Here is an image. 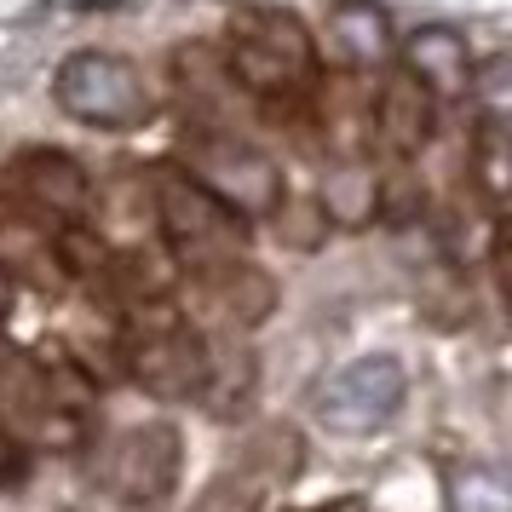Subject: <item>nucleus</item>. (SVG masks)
Masks as SVG:
<instances>
[{
    "label": "nucleus",
    "mask_w": 512,
    "mask_h": 512,
    "mask_svg": "<svg viewBox=\"0 0 512 512\" xmlns=\"http://www.w3.org/2000/svg\"><path fill=\"white\" fill-rule=\"evenodd\" d=\"M93 403V374L81 363L0 346V432L18 449H87Z\"/></svg>",
    "instance_id": "nucleus-1"
},
{
    "label": "nucleus",
    "mask_w": 512,
    "mask_h": 512,
    "mask_svg": "<svg viewBox=\"0 0 512 512\" xmlns=\"http://www.w3.org/2000/svg\"><path fill=\"white\" fill-rule=\"evenodd\" d=\"M225 70L242 93L265 104V98H294L311 93V81L323 75L317 64V41L305 35V24L282 6H242L225 35Z\"/></svg>",
    "instance_id": "nucleus-2"
},
{
    "label": "nucleus",
    "mask_w": 512,
    "mask_h": 512,
    "mask_svg": "<svg viewBox=\"0 0 512 512\" xmlns=\"http://www.w3.org/2000/svg\"><path fill=\"white\" fill-rule=\"evenodd\" d=\"M144 185H150L162 254L173 259L179 277H196V271H213V265H231L248 254V225L225 202H213L185 167H150Z\"/></svg>",
    "instance_id": "nucleus-3"
},
{
    "label": "nucleus",
    "mask_w": 512,
    "mask_h": 512,
    "mask_svg": "<svg viewBox=\"0 0 512 512\" xmlns=\"http://www.w3.org/2000/svg\"><path fill=\"white\" fill-rule=\"evenodd\" d=\"M116 363L150 397H162V403H196L202 380H208V334L190 328V317L173 300L144 305L133 317H121Z\"/></svg>",
    "instance_id": "nucleus-4"
},
{
    "label": "nucleus",
    "mask_w": 512,
    "mask_h": 512,
    "mask_svg": "<svg viewBox=\"0 0 512 512\" xmlns=\"http://www.w3.org/2000/svg\"><path fill=\"white\" fill-rule=\"evenodd\" d=\"M185 173L208 190L213 202H225L242 225L248 219H271L288 202L277 156H265L236 127H190L185 133Z\"/></svg>",
    "instance_id": "nucleus-5"
},
{
    "label": "nucleus",
    "mask_w": 512,
    "mask_h": 512,
    "mask_svg": "<svg viewBox=\"0 0 512 512\" xmlns=\"http://www.w3.org/2000/svg\"><path fill=\"white\" fill-rule=\"evenodd\" d=\"M52 98L58 110L87 127H110V133H127V127H144L150 121V87H144L139 64H127L116 52H70L58 75H52Z\"/></svg>",
    "instance_id": "nucleus-6"
},
{
    "label": "nucleus",
    "mask_w": 512,
    "mask_h": 512,
    "mask_svg": "<svg viewBox=\"0 0 512 512\" xmlns=\"http://www.w3.org/2000/svg\"><path fill=\"white\" fill-rule=\"evenodd\" d=\"M403 397H409V374L397 357H357L311 392V415L340 438H369L397 420Z\"/></svg>",
    "instance_id": "nucleus-7"
},
{
    "label": "nucleus",
    "mask_w": 512,
    "mask_h": 512,
    "mask_svg": "<svg viewBox=\"0 0 512 512\" xmlns=\"http://www.w3.org/2000/svg\"><path fill=\"white\" fill-rule=\"evenodd\" d=\"M179 466H185L179 432L167 420H144V426H127L98 449V484L121 507H156L179 489Z\"/></svg>",
    "instance_id": "nucleus-8"
},
{
    "label": "nucleus",
    "mask_w": 512,
    "mask_h": 512,
    "mask_svg": "<svg viewBox=\"0 0 512 512\" xmlns=\"http://www.w3.org/2000/svg\"><path fill=\"white\" fill-rule=\"evenodd\" d=\"M0 196H12L18 208L41 213L52 225H87V213H93V173L75 156L52 150V144H24L0 167Z\"/></svg>",
    "instance_id": "nucleus-9"
},
{
    "label": "nucleus",
    "mask_w": 512,
    "mask_h": 512,
    "mask_svg": "<svg viewBox=\"0 0 512 512\" xmlns=\"http://www.w3.org/2000/svg\"><path fill=\"white\" fill-rule=\"evenodd\" d=\"M300 455L305 449L288 426H265V432H254V438L236 449L231 466L196 495L190 512H259L277 489H288L300 478Z\"/></svg>",
    "instance_id": "nucleus-10"
},
{
    "label": "nucleus",
    "mask_w": 512,
    "mask_h": 512,
    "mask_svg": "<svg viewBox=\"0 0 512 512\" xmlns=\"http://www.w3.org/2000/svg\"><path fill=\"white\" fill-rule=\"evenodd\" d=\"M432 127H438V98L426 93L409 70H392L369 93L363 139H369V150H380L392 167H403L409 156H420L426 139H432Z\"/></svg>",
    "instance_id": "nucleus-11"
},
{
    "label": "nucleus",
    "mask_w": 512,
    "mask_h": 512,
    "mask_svg": "<svg viewBox=\"0 0 512 512\" xmlns=\"http://www.w3.org/2000/svg\"><path fill=\"white\" fill-rule=\"evenodd\" d=\"M185 282H190L196 317L213 323V334H242V328L265 323L271 305H277V282L265 277L248 254L231 259V265H213V271H196Z\"/></svg>",
    "instance_id": "nucleus-12"
},
{
    "label": "nucleus",
    "mask_w": 512,
    "mask_h": 512,
    "mask_svg": "<svg viewBox=\"0 0 512 512\" xmlns=\"http://www.w3.org/2000/svg\"><path fill=\"white\" fill-rule=\"evenodd\" d=\"M64 225H52L41 213L18 208L12 196H0V271L24 277L35 288H64V248H58Z\"/></svg>",
    "instance_id": "nucleus-13"
},
{
    "label": "nucleus",
    "mask_w": 512,
    "mask_h": 512,
    "mask_svg": "<svg viewBox=\"0 0 512 512\" xmlns=\"http://www.w3.org/2000/svg\"><path fill=\"white\" fill-rule=\"evenodd\" d=\"M173 81L185 93L190 127H231L236 81L225 70V52L213 47V41H185V47L173 52Z\"/></svg>",
    "instance_id": "nucleus-14"
},
{
    "label": "nucleus",
    "mask_w": 512,
    "mask_h": 512,
    "mask_svg": "<svg viewBox=\"0 0 512 512\" xmlns=\"http://www.w3.org/2000/svg\"><path fill=\"white\" fill-rule=\"evenodd\" d=\"M409 75H415L426 93H466V81H472V64H466V47L461 35H449V29H426L409 41Z\"/></svg>",
    "instance_id": "nucleus-15"
},
{
    "label": "nucleus",
    "mask_w": 512,
    "mask_h": 512,
    "mask_svg": "<svg viewBox=\"0 0 512 512\" xmlns=\"http://www.w3.org/2000/svg\"><path fill=\"white\" fill-rule=\"evenodd\" d=\"M317 208H323L328 225H363V219H374V213H380V179H374L357 156H346V162L328 173Z\"/></svg>",
    "instance_id": "nucleus-16"
},
{
    "label": "nucleus",
    "mask_w": 512,
    "mask_h": 512,
    "mask_svg": "<svg viewBox=\"0 0 512 512\" xmlns=\"http://www.w3.org/2000/svg\"><path fill=\"white\" fill-rule=\"evenodd\" d=\"M334 47H340V70H363L374 52L386 47V24H380V12H374L369 0H357V6H340L334 18Z\"/></svg>",
    "instance_id": "nucleus-17"
},
{
    "label": "nucleus",
    "mask_w": 512,
    "mask_h": 512,
    "mask_svg": "<svg viewBox=\"0 0 512 512\" xmlns=\"http://www.w3.org/2000/svg\"><path fill=\"white\" fill-rule=\"evenodd\" d=\"M18 478H24V449H18V443L0 432V489L18 484Z\"/></svg>",
    "instance_id": "nucleus-18"
},
{
    "label": "nucleus",
    "mask_w": 512,
    "mask_h": 512,
    "mask_svg": "<svg viewBox=\"0 0 512 512\" xmlns=\"http://www.w3.org/2000/svg\"><path fill=\"white\" fill-rule=\"evenodd\" d=\"M294 512H369L357 495H340V501H323V507H294Z\"/></svg>",
    "instance_id": "nucleus-19"
},
{
    "label": "nucleus",
    "mask_w": 512,
    "mask_h": 512,
    "mask_svg": "<svg viewBox=\"0 0 512 512\" xmlns=\"http://www.w3.org/2000/svg\"><path fill=\"white\" fill-rule=\"evenodd\" d=\"M6 311H12V277L0 271V323H6Z\"/></svg>",
    "instance_id": "nucleus-20"
}]
</instances>
